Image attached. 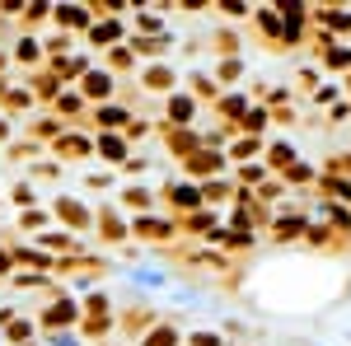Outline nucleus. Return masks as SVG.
<instances>
[{"label":"nucleus","mask_w":351,"mask_h":346,"mask_svg":"<svg viewBox=\"0 0 351 346\" xmlns=\"http://www.w3.org/2000/svg\"><path fill=\"white\" fill-rule=\"evenodd\" d=\"M145 201H150V197H145L141 187H132V192H127V206H145Z\"/></svg>","instance_id":"obj_28"},{"label":"nucleus","mask_w":351,"mask_h":346,"mask_svg":"<svg viewBox=\"0 0 351 346\" xmlns=\"http://www.w3.org/2000/svg\"><path fill=\"white\" fill-rule=\"evenodd\" d=\"M309 24L319 33H351V10H337V5H324V10H309Z\"/></svg>","instance_id":"obj_2"},{"label":"nucleus","mask_w":351,"mask_h":346,"mask_svg":"<svg viewBox=\"0 0 351 346\" xmlns=\"http://www.w3.org/2000/svg\"><path fill=\"white\" fill-rule=\"evenodd\" d=\"M188 342H192V346H230V342H225V337L216 332V328H202V332H192Z\"/></svg>","instance_id":"obj_21"},{"label":"nucleus","mask_w":351,"mask_h":346,"mask_svg":"<svg viewBox=\"0 0 351 346\" xmlns=\"http://www.w3.org/2000/svg\"><path fill=\"white\" fill-rule=\"evenodd\" d=\"M248 94H225V99H220V112H225V117H230V127H239V117L243 112H248Z\"/></svg>","instance_id":"obj_12"},{"label":"nucleus","mask_w":351,"mask_h":346,"mask_svg":"<svg viewBox=\"0 0 351 346\" xmlns=\"http://www.w3.org/2000/svg\"><path fill=\"white\" fill-rule=\"evenodd\" d=\"M314 103H319V108L342 103V84H319V89H314Z\"/></svg>","instance_id":"obj_14"},{"label":"nucleus","mask_w":351,"mask_h":346,"mask_svg":"<svg viewBox=\"0 0 351 346\" xmlns=\"http://www.w3.org/2000/svg\"><path fill=\"white\" fill-rule=\"evenodd\" d=\"M192 80V89H197V94H202V99H220V89L211 80H206V75H202V71H197V75H188Z\"/></svg>","instance_id":"obj_23"},{"label":"nucleus","mask_w":351,"mask_h":346,"mask_svg":"<svg viewBox=\"0 0 351 346\" xmlns=\"http://www.w3.org/2000/svg\"><path fill=\"white\" fill-rule=\"evenodd\" d=\"M216 75H220V80H230V84H234V80L243 75V56H230V61H220V66H216Z\"/></svg>","instance_id":"obj_19"},{"label":"nucleus","mask_w":351,"mask_h":346,"mask_svg":"<svg viewBox=\"0 0 351 346\" xmlns=\"http://www.w3.org/2000/svg\"><path fill=\"white\" fill-rule=\"evenodd\" d=\"M197 187H202V201H225L234 192V183H225V178H206V183H197Z\"/></svg>","instance_id":"obj_13"},{"label":"nucleus","mask_w":351,"mask_h":346,"mask_svg":"<svg viewBox=\"0 0 351 346\" xmlns=\"http://www.w3.org/2000/svg\"><path fill=\"white\" fill-rule=\"evenodd\" d=\"M216 52L225 56V61H230V56L239 52V38H234V33H230V28H220V33H216Z\"/></svg>","instance_id":"obj_18"},{"label":"nucleus","mask_w":351,"mask_h":346,"mask_svg":"<svg viewBox=\"0 0 351 346\" xmlns=\"http://www.w3.org/2000/svg\"><path fill=\"white\" fill-rule=\"evenodd\" d=\"M248 19H253V24H258V33H263V38H267L271 47H281V14H276V10H271V5H263V10H253V14H248Z\"/></svg>","instance_id":"obj_7"},{"label":"nucleus","mask_w":351,"mask_h":346,"mask_svg":"<svg viewBox=\"0 0 351 346\" xmlns=\"http://www.w3.org/2000/svg\"><path fill=\"white\" fill-rule=\"evenodd\" d=\"M267 112H271V122H276V127H286V132H291V127H295V122H300L295 103H286V108H267Z\"/></svg>","instance_id":"obj_17"},{"label":"nucleus","mask_w":351,"mask_h":346,"mask_svg":"<svg viewBox=\"0 0 351 346\" xmlns=\"http://www.w3.org/2000/svg\"><path fill=\"white\" fill-rule=\"evenodd\" d=\"M173 80H178V75H173L169 66H155V71L145 75V84H150V89H173Z\"/></svg>","instance_id":"obj_15"},{"label":"nucleus","mask_w":351,"mask_h":346,"mask_svg":"<svg viewBox=\"0 0 351 346\" xmlns=\"http://www.w3.org/2000/svg\"><path fill=\"white\" fill-rule=\"evenodd\" d=\"M281 183H286V187H304V183H319V173H314V164L295 160L286 173H281Z\"/></svg>","instance_id":"obj_11"},{"label":"nucleus","mask_w":351,"mask_h":346,"mask_svg":"<svg viewBox=\"0 0 351 346\" xmlns=\"http://www.w3.org/2000/svg\"><path fill=\"white\" fill-rule=\"evenodd\" d=\"M136 230H141V234H150V239H169V234H173V225H164V220H141Z\"/></svg>","instance_id":"obj_20"},{"label":"nucleus","mask_w":351,"mask_h":346,"mask_svg":"<svg viewBox=\"0 0 351 346\" xmlns=\"http://www.w3.org/2000/svg\"><path fill=\"white\" fill-rule=\"evenodd\" d=\"M267 145L258 140V136H239V140H230V150H225V160H234V164H253L258 155H263Z\"/></svg>","instance_id":"obj_8"},{"label":"nucleus","mask_w":351,"mask_h":346,"mask_svg":"<svg viewBox=\"0 0 351 346\" xmlns=\"http://www.w3.org/2000/svg\"><path fill=\"white\" fill-rule=\"evenodd\" d=\"M295 84L314 94V89H319V71H314V66H300V71H295Z\"/></svg>","instance_id":"obj_24"},{"label":"nucleus","mask_w":351,"mask_h":346,"mask_svg":"<svg viewBox=\"0 0 351 346\" xmlns=\"http://www.w3.org/2000/svg\"><path fill=\"white\" fill-rule=\"evenodd\" d=\"M164 197H169V206H178V211H202V187L197 183H164Z\"/></svg>","instance_id":"obj_4"},{"label":"nucleus","mask_w":351,"mask_h":346,"mask_svg":"<svg viewBox=\"0 0 351 346\" xmlns=\"http://www.w3.org/2000/svg\"><path fill=\"white\" fill-rule=\"evenodd\" d=\"M304 243H309V248H328V243H332V230H328V225H309V230H304Z\"/></svg>","instance_id":"obj_16"},{"label":"nucleus","mask_w":351,"mask_h":346,"mask_svg":"<svg viewBox=\"0 0 351 346\" xmlns=\"http://www.w3.org/2000/svg\"><path fill=\"white\" fill-rule=\"evenodd\" d=\"M342 173H347V178H351V150H347V155H342Z\"/></svg>","instance_id":"obj_30"},{"label":"nucleus","mask_w":351,"mask_h":346,"mask_svg":"<svg viewBox=\"0 0 351 346\" xmlns=\"http://www.w3.org/2000/svg\"><path fill=\"white\" fill-rule=\"evenodd\" d=\"M309 225H314V220H309L304 211H295V206H291V211L271 215V234H267V239L286 248V243H300V239H304V230H309Z\"/></svg>","instance_id":"obj_1"},{"label":"nucleus","mask_w":351,"mask_h":346,"mask_svg":"<svg viewBox=\"0 0 351 346\" xmlns=\"http://www.w3.org/2000/svg\"><path fill=\"white\" fill-rule=\"evenodd\" d=\"M178 328H160V332H150V346H178Z\"/></svg>","instance_id":"obj_26"},{"label":"nucleus","mask_w":351,"mask_h":346,"mask_svg":"<svg viewBox=\"0 0 351 346\" xmlns=\"http://www.w3.org/2000/svg\"><path fill=\"white\" fill-rule=\"evenodd\" d=\"M104 150H108V160H122V140H112V136H108V140H104Z\"/></svg>","instance_id":"obj_29"},{"label":"nucleus","mask_w":351,"mask_h":346,"mask_svg":"<svg viewBox=\"0 0 351 346\" xmlns=\"http://www.w3.org/2000/svg\"><path fill=\"white\" fill-rule=\"evenodd\" d=\"M220 14H225V19H248V14H253V5H239V0H220Z\"/></svg>","instance_id":"obj_22"},{"label":"nucleus","mask_w":351,"mask_h":346,"mask_svg":"<svg viewBox=\"0 0 351 346\" xmlns=\"http://www.w3.org/2000/svg\"><path fill=\"white\" fill-rule=\"evenodd\" d=\"M188 164V173H197V178H202V183H206V178H211V173H220V169H225V150H197V155H192V160H183Z\"/></svg>","instance_id":"obj_5"},{"label":"nucleus","mask_w":351,"mask_h":346,"mask_svg":"<svg viewBox=\"0 0 351 346\" xmlns=\"http://www.w3.org/2000/svg\"><path fill=\"white\" fill-rule=\"evenodd\" d=\"M304 346H319V342H304Z\"/></svg>","instance_id":"obj_31"},{"label":"nucleus","mask_w":351,"mask_h":346,"mask_svg":"<svg viewBox=\"0 0 351 346\" xmlns=\"http://www.w3.org/2000/svg\"><path fill=\"white\" fill-rule=\"evenodd\" d=\"M197 122V99H188V94H169V132L178 127H192Z\"/></svg>","instance_id":"obj_6"},{"label":"nucleus","mask_w":351,"mask_h":346,"mask_svg":"<svg viewBox=\"0 0 351 346\" xmlns=\"http://www.w3.org/2000/svg\"><path fill=\"white\" fill-rule=\"evenodd\" d=\"M267 122H271V112H267L263 103H253V108H248V112L239 117V127H234V132H243V136H258V140H263V132H267Z\"/></svg>","instance_id":"obj_9"},{"label":"nucleus","mask_w":351,"mask_h":346,"mask_svg":"<svg viewBox=\"0 0 351 346\" xmlns=\"http://www.w3.org/2000/svg\"><path fill=\"white\" fill-rule=\"evenodd\" d=\"M99 117H104V122H108V127H117V122H122V117H127V112H122V108H104V112H99Z\"/></svg>","instance_id":"obj_27"},{"label":"nucleus","mask_w":351,"mask_h":346,"mask_svg":"<svg viewBox=\"0 0 351 346\" xmlns=\"http://www.w3.org/2000/svg\"><path fill=\"white\" fill-rule=\"evenodd\" d=\"M342 122H351V99H347V103H332V108H328V127H342Z\"/></svg>","instance_id":"obj_25"},{"label":"nucleus","mask_w":351,"mask_h":346,"mask_svg":"<svg viewBox=\"0 0 351 346\" xmlns=\"http://www.w3.org/2000/svg\"><path fill=\"white\" fill-rule=\"evenodd\" d=\"M319 61H324V71H347L351 75V42H332L328 52H319Z\"/></svg>","instance_id":"obj_10"},{"label":"nucleus","mask_w":351,"mask_h":346,"mask_svg":"<svg viewBox=\"0 0 351 346\" xmlns=\"http://www.w3.org/2000/svg\"><path fill=\"white\" fill-rule=\"evenodd\" d=\"M263 155H267L263 164H267V173H271V178H281V173H286V169H291V164L300 160V150L291 145V140H286V136H281V140H271Z\"/></svg>","instance_id":"obj_3"}]
</instances>
